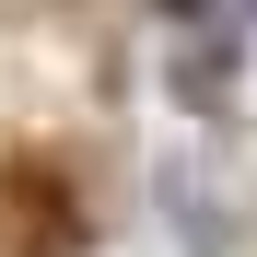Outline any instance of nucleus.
Returning a JSON list of instances; mask_svg holds the SVG:
<instances>
[{
	"instance_id": "f257e3e1",
	"label": "nucleus",
	"mask_w": 257,
	"mask_h": 257,
	"mask_svg": "<svg viewBox=\"0 0 257 257\" xmlns=\"http://www.w3.org/2000/svg\"><path fill=\"white\" fill-rule=\"evenodd\" d=\"M82 245V199L47 152H12L0 164V257H70Z\"/></svg>"
}]
</instances>
